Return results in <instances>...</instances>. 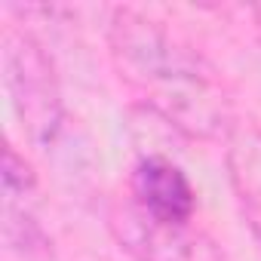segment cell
<instances>
[{
	"label": "cell",
	"mask_w": 261,
	"mask_h": 261,
	"mask_svg": "<svg viewBox=\"0 0 261 261\" xmlns=\"http://www.w3.org/2000/svg\"><path fill=\"white\" fill-rule=\"evenodd\" d=\"M31 191H34V175L28 163L13 148H7L4 151V237L16 249L43 243V233L28 209Z\"/></svg>",
	"instance_id": "5"
},
{
	"label": "cell",
	"mask_w": 261,
	"mask_h": 261,
	"mask_svg": "<svg viewBox=\"0 0 261 261\" xmlns=\"http://www.w3.org/2000/svg\"><path fill=\"white\" fill-rule=\"evenodd\" d=\"M111 46L123 74L157 111L166 114L169 123L194 136H218L227 126L224 95L203 71L200 59L154 22L136 13H117L111 25Z\"/></svg>",
	"instance_id": "1"
},
{
	"label": "cell",
	"mask_w": 261,
	"mask_h": 261,
	"mask_svg": "<svg viewBox=\"0 0 261 261\" xmlns=\"http://www.w3.org/2000/svg\"><path fill=\"white\" fill-rule=\"evenodd\" d=\"M233 175L243 181L246 191L261 197V136L246 139L233 151Z\"/></svg>",
	"instance_id": "6"
},
{
	"label": "cell",
	"mask_w": 261,
	"mask_h": 261,
	"mask_svg": "<svg viewBox=\"0 0 261 261\" xmlns=\"http://www.w3.org/2000/svg\"><path fill=\"white\" fill-rule=\"evenodd\" d=\"M120 246L136 261H224L218 243L191 221H163L142 212L133 200L111 212Z\"/></svg>",
	"instance_id": "3"
},
{
	"label": "cell",
	"mask_w": 261,
	"mask_h": 261,
	"mask_svg": "<svg viewBox=\"0 0 261 261\" xmlns=\"http://www.w3.org/2000/svg\"><path fill=\"white\" fill-rule=\"evenodd\" d=\"M133 203L163 221H191L197 194L188 175L166 157H145L133 172Z\"/></svg>",
	"instance_id": "4"
},
{
	"label": "cell",
	"mask_w": 261,
	"mask_h": 261,
	"mask_svg": "<svg viewBox=\"0 0 261 261\" xmlns=\"http://www.w3.org/2000/svg\"><path fill=\"white\" fill-rule=\"evenodd\" d=\"M4 80L28 139L37 148L53 145L62 126V95L53 77V65L40 43L25 34H7L4 40Z\"/></svg>",
	"instance_id": "2"
}]
</instances>
